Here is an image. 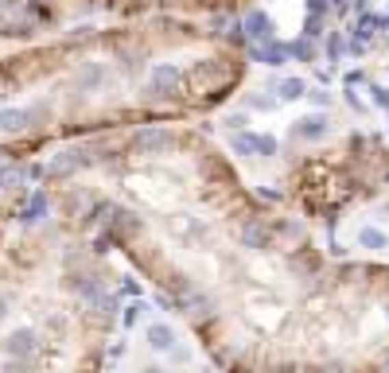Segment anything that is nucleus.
<instances>
[{"instance_id": "obj_1", "label": "nucleus", "mask_w": 389, "mask_h": 373, "mask_svg": "<svg viewBox=\"0 0 389 373\" xmlns=\"http://www.w3.org/2000/svg\"><path fill=\"white\" fill-rule=\"evenodd\" d=\"M242 78V47L183 24L101 31L74 24L59 43L0 59V148H24L59 133H113L207 109Z\"/></svg>"}, {"instance_id": "obj_2", "label": "nucleus", "mask_w": 389, "mask_h": 373, "mask_svg": "<svg viewBox=\"0 0 389 373\" xmlns=\"http://www.w3.org/2000/svg\"><path fill=\"white\" fill-rule=\"evenodd\" d=\"M110 8L117 4H129V0H105ZM136 8H187V12H222V8H234L238 0H133Z\"/></svg>"}, {"instance_id": "obj_3", "label": "nucleus", "mask_w": 389, "mask_h": 373, "mask_svg": "<svg viewBox=\"0 0 389 373\" xmlns=\"http://www.w3.org/2000/svg\"><path fill=\"white\" fill-rule=\"evenodd\" d=\"M327 133H331V120L323 117V113H308V117L292 120L288 140H292V144H296V140H304V144H316V140H323Z\"/></svg>"}, {"instance_id": "obj_4", "label": "nucleus", "mask_w": 389, "mask_h": 373, "mask_svg": "<svg viewBox=\"0 0 389 373\" xmlns=\"http://www.w3.org/2000/svg\"><path fill=\"white\" fill-rule=\"evenodd\" d=\"M36 350H39V335L32 326H16L8 335V358H32Z\"/></svg>"}, {"instance_id": "obj_5", "label": "nucleus", "mask_w": 389, "mask_h": 373, "mask_svg": "<svg viewBox=\"0 0 389 373\" xmlns=\"http://www.w3.org/2000/svg\"><path fill=\"white\" fill-rule=\"evenodd\" d=\"M71 292L78 296V300L90 303V300H97V296L105 292V284H101L97 272H74V276H71Z\"/></svg>"}, {"instance_id": "obj_6", "label": "nucleus", "mask_w": 389, "mask_h": 373, "mask_svg": "<svg viewBox=\"0 0 389 373\" xmlns=\"http://www.w3.org/2000/svg\"><path fill=\"white\" fill-rule=\"evenodd\" d=\"M242 36H245V39H253V43H268V39H273V20H268V16L257 8V12L245 16Z\"/></svg>"}, {"instance_id": "obj_7", "label": "nucleus", "mask_w": 389, "mask_h": 373, "mask_svg": "<svg viewBox=\"0 0 389 373\" xmlns=\"http://www.w3.org/2000/svg\"><path fill=\"white\" fill-rule=\"evenodd\" d=\"M245 51H249V59L265 62V66H284V62H288V47L277 43V39H268L265 47H245Z\"/></svg>"}, {"instance_id": "obj_8", "label": "nucleus", "mask_w": 389, "mask_h": 373, "mask_svg": "<svg viewBox=\"0 0 389 373\" xmlns=\"http://www.w3.org/2000/svg\"><path fill=\"white\" fill-rule=\"evenodd\" d=\"M145 338H148V346L160 350V354H171V350H175V331H171L168 323H152L145 331Z\"/></svg>"}, {"instance_id": "obj_9", "label": "nucleus", "mask_w": 389, "mask_h": 373, "mask_svg": "<svg viewBox=\"0 0 389 373\" xmlns=\"http://www.w3.org/2000/svg\"><path fill=\"white\" fill-rule=\"evenodd\" d=\"M304 94H308L304 78H284V82H277V101H300Z\"/></svg>"}, {"instance_id": "obj_10", "label": "nucleus", "mask_w": 389, "mask_h": 373, "mask_svg": "<svg viewBox=\"0 0 389 373\" xmlns=\"http://www.w3.org/2000/svg\"><path fill=\"white\" fill-rule=\"evenodd\" d=\"M358 245H362V249H389V237L377 226H362L358 229Z\"/></svg>"}, {"instance_id": "obj_11", "label": "nucleus", "mask_w": 389, "mask_h": 373, "mask_svg": "<svg viewBox=\"0 0 389 373\" xmlns=\"http://www.w3.org/2000/svg\"><path fill=\"white\" fill-rule=\"evenodd\" d=\"M284 47H288V59L316 62V39H292V43H284Z\"/></svg>"}, {"instance_id": "obj_12", "label": "nucleus", "mask_w": 389, "mask_h": 373, "mask_svg": "<svg viewBox=\"0 0 389 373\" xmlns=\"http://www.w3.org/2000/svg\"><path fill=\"white\" fill-rule=\"evenodd\" d=\"M253 156H277V136L253 133Z\"/></svg>"}, {"instance_id": "obj_13", "label": "nucleus", "mask_w": 389, "mask_h": 373, "mask_svg": "<svg viewBox=\"0 0 389 373\" xmlns=\"http://www.w3.org/2000/svg\"><path fill=\"white\" fill-rule=\"evenodd\" d=\"M145 311H148V303H145V300L129 303V307H125V315H121V323H125V326H136V319H140Z\"/></svg>"}, {"instance_id": "obj_14", "label": "nucleus", "mask_w": 389, "mask_h": 373, "mask_svg": "<svg viewBox=\"0 0 389 373\" xmlns=\"http://www.w3.org/2000/svg\"><path fill=\"white\" fill-rule=\"evenodd\" d=\"M319 36H323V16L308 12V20H304V39H319Z\"/></svg>"}, {"instance_id": "obj_15", "label": "nucleus", "mask_w": 389, "mask_h": 373, "mask_svg": "<svg viewBox=\"0 0 389 373\" xmlns=\"http://www.w3.org/2000/svg\"><path fill=\"white\" fill-rule=\"evenodd\" d=\"M370 97H374L377 109H386V113H389V90H386V86H370Z\"/></svg>"}, {"instance_id": "obj_16", "label": "nucleus", "mask_w": 389, "mask_h": 373, "mask_svg": "<svg viewBox=\"0 0 389 373\" xmlns=\"http://www.w3.org/2000/svg\"><path fill=\"white\" fill-rule=\"evenodd\" d=\"M0 373H27V358H8L0 365Z\"/></svg>"}, {"instance_id": "obj_17", "label": "nucleus", "mask_w": 389, "mask_h": 373, "mask_svg": "<svg viewBox=\"0 0 389 373\" xmlns=\"http://www.w3.org/2000/svg\"><path fill=\"white\" fill-rule=\"evenodd\" d=\"M358 82H366V74H362V70H347V74H342V86H347V90H354Z\"/></svg>"}, {"instance_id": "obj_18", "label": "nucleus", "mask_w": 389, "mask_h": 373, "mask_svg": "<svg viewBox=\"0 0 389 373\" xmlns=\"http://www.w3.org/2000/svg\"><path fill=\"white\" fill-rule=\"evenodd\" d=\"M304 97H312V101H316V105H331V94H323V90H308Z\"/></svg>"}, {"instance_id": "obj_19", "label": "nucleus", "mask_w": 389, "mask_h": 373, "mask_svg": "<svg viewBox=\"0 0 389 373\" xmlns=\"http://www.w3.org/2000/svg\"><path fill=\"white\" fill-rule=\"evenodd\" d=\"M226 125H230V133H234V129H245V113H234V117L226 120Z\"/></svg>"}, {"instance_id": "obj_20", "label": "nucleus", "mask_w": 389, "mask_h": 373, "mask_svg": "<svg viewBox=\"0 0 389 373\" xmlns=\"http://www.w3.org/2000/svg\"><path fill=\"white\" fill-rule=\"evenodd\" d=\"M121 292H125V296H140V288H136V280H129V276H125Z\"/></svg>"}, {"instance_id": "obj_21", "label": "nucleus", "mask_w": 389, "mask_h": 373, "mask_svg": "<svg viewBox=\"0 0 389 373\" xmlns=\"http://www.w3.org/2000/svg\"><path fill=\"white\" fill-rule=\"evenodd\" d=\"M339 55H342V39L331 36V59H339Z\"/></svg>"}, {"instance_id": "obj_22", "label": "nucleus", "mask_w": 389, "mask_h": 373, "mask_svg": "<svg viewBox=\"0 0 389 373\" xmlns=\"http://www.w3.org/2000/svg\"><path fill=\"white\" fill-rule=\"evenodd\" d=\"M8 311H12V303H8V296H0V323L8 319Z\"/></svg>"}, {"instance_id": "obj_23", "label": "nucleus", "mask_w": 389, "mask_h": 373, "mask_svg": "<svg viewBox=\"0 0 389 373\" xmlns=\"http://www.w3.org/2000/svg\"><path fill=\"white\" fill-rule=\"evenodd\" d=\"M140 373H164V370H160V365H145Z\"/></svg>"}, {"instance_id": "obj_24", "label": "nucleus", "mask_w": 389, "mask_h": 373, "mask_svg": "<svg viewBox=\"0 0 389 373\" xmlns=\"http://www.w3.org/2000/svg\"><path fill=\"white\" fill-rule=\"evenodd\" d=\"M381 370H386V373H389V354H386V358H381Z\"/></svg>"}, {"instance_id": "obj_25", "label": "nucleus", "mask_w": 389, "mask_h": 373, "mask_svg": "<svg viewBox=\"0 0 389 373\" xmlns=\"http://www.w3.org/2000/svg\"><path fill=\"white\" fill-rule=\"evenodd\" d=\"M386 319H389V303H386Z\"/></svg>"}]
</instances>
